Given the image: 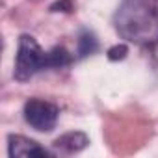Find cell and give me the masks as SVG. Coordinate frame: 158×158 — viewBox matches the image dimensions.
Masks as SVG:
<instances>
[{
  "label": "cell",
  "mask_w": 158,
  "mask_h": 158,
  "mask_svg": "<svg viewBox=\"0 0 158 158\" xmlns=\"http://www.w3.org/2000/svg\"><path fill=\"white\" fill-rule=\"evenodd\" d=\"M88 143H89V138L84 132L73 130V132H65L58 139H54L52 147L61 154H74V152H80L82 149H86Z\"/></svg>",
  "instance_id": "cell-5"
},
{
  "label": "cell",
  "mask_w": 158,
  "mask_h": 158,
  "mask_svg": "<svg viewBox=\"0 0 158 158\" xmlns=\"http://www.w3.org/2000/svg\"><path fill=\"white\" fill-rule=\"evenodd\" d=\"M114 28L128 43L158 47V0H121L114 13Z\"/></svg>",
  "instance_id": "cell-1"
},
{
  "label": "cell",
  "mask_w": 158,
  "mask_h": 158,
  "mask_svg": "<svg viewBox=\"0 0 158 158\" xmlns=\"http://www.w3.org/2000/svg\"><path fill=\"white\" fill-rule=\"evenodd\" d=\"M71 61H73V56L67 52L65 47H54L50 50H43L34 35L23 34L17 45L13 78L23 84L45 69H60V67L71 65Z\"/></svg>",
  "instance_id": "cell-2"
},
{
  "label": "cell",
  "mask_w": 158,
  "mask_h": 158,
  "mask_svg": "<svg viewBox=\"0 0 158 158\" xmlns=\"http://www.w3.org/2000/svg\"><path fill=\"white\" fill-rule=\"evenodd\" d=\"M97 48H99V41H97L95 34H93V32H89V30H82V32H80V35H78V45H76L78 58L91 56Z\"/></svg>",
  "instance_id": "cell-6"
},
{
  "label": "cell",
  "mask_w": 158,
  "mask_h": 158,
  "mask_svg": "<svg viewBox=\"0 0 158 158\" xmlns=\"http://www.w3.org/2000/svg\"><path fill=\"white\" fill-rule=\"evenodd\" d=\"M128 54V48L127 45H114L108 48V60L110 61H119V60H125Z\"/></svg>",
  "instance_id": "cell-7"
},
{
  "label": "cell",
  "mask_w": 158,
  "mask_h": 158,
  "mask_svg": "<svg viewBox=\"0 0 158 158\" xmlns=\"http://www.w3.org/2000/svg\"><path fill=\"white\" fill-rule=\"evenodd\" d=\"M8 152L11 158L19 156H52L50 151L41 147L37 141L21 136V134H10L8 136Z\"/></svg>",
  "instance_id": "cell-4"
},
{
  "label": "cell",
  "mask_w": 158,
  "mask_h": 158,
  "mask_svg": "<svg viewBox=\"0 0 158 158\" xmlns=\"http://www.w3.org/2000/svg\"><path fill=\"white\" fill-rule=\"evenodd\" d=\"M24 114V121L37 132H50L54 130L58 117H60V108L50 102V101H43V99H30L24 102L23 108Z\"/></svg>",
  "instance_id": "cell-3"
},
{
  "label": "cell",
  "mask_w": 158,
  "mask_h": 158,
  "mask_svg": "<svg viewBox=\"0 0 158 158\" xmlns=\"http://www.w3.org/2000/svg\"><path fill=\"white\" fill-rule=\"evenodd\" d=\"M50 11H73V2L71 0H60V2L50 6Z\"/></svg>",
  "instance_id": "cell-8"
}]
</instances>
